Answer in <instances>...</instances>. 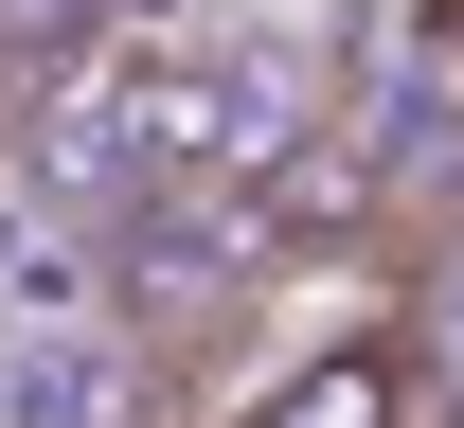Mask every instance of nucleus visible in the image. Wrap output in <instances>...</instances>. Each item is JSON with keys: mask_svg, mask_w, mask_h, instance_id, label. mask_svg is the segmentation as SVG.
Returning a JSON list of instances; mask_svg holds the SVG:
<instances>
[{"mask_svg": "<svg viewBox=\"0 0 464 428\" xmlns=\"http://www.w3.org/2000/svg\"><path fill=\"white\" fill-rule=\"evenodd\" d=\"M411 411H429L411 339H322V357H286V375H268L232 428H411Z\"/></svg>", "mask_w": 464, "mask_h": 428, "instance_id": "nucleus-1", "label": "nucleus"}, {"mask_svg": "<svg viewBox=\"0 0 464 428\" xmlns=\"http://www.w3.org/2000/svg\"><path fill=\"white\" fill-rule=\"evenodd\" d=\"M72 18H90V0H0V36H72Z\"/></svg>", "mask_w": 464, "mask_h": 428, "instance_id": "nucleus-2", "label": "nucleus"}]
</instances>
